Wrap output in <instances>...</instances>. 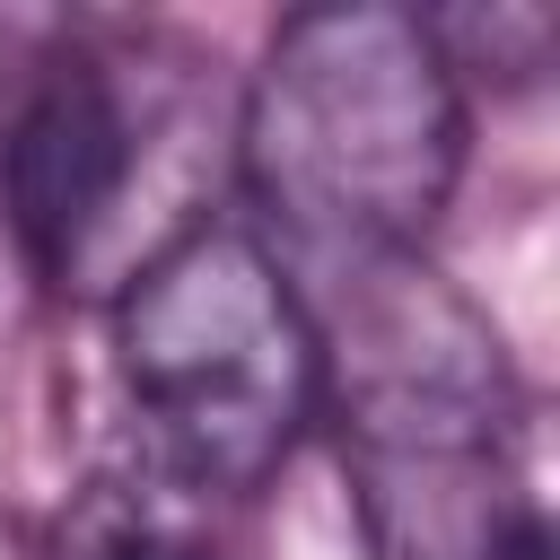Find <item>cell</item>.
<instances>
[{
	"instance_id": "cell-4",
	"label": "cell",
	"mask_w": 560,
	"mask_h": 560,
	"mask_svg": "<svg viewBox=\"0 0 560 560\" xmlns=\"http://www.w3.org/2000/svg\"><path fill=\"white\" fill-rule=\"evenodd\" d=\"M140 158H149V105H131L122 61L96 44L44 52L0 131V210L52 289H70L122 228Z\"/></svg>"
},
{
	"instance_id": "cell-3",
	"label": "cell",
	"mask_w": 560,
	"mask_h": 560,
	"mask_svg": "<svg viewBox=\"0 0 560 560\" xmlns=\"http://www.w3.org/2000/svg\"><path fill=\"white\" fill-rule=\"evenodd\" d=\"M114 376L166 490L254 499L324 420V350L262 228L192 219L114 289Z\"/></svg>"
},
{
	"instance_id": "cell-2",
	"label": "cell",
	"mask_w": 560,
	"mask_h": 560,
	"mask_svg": "<svg viewBox=\"0 0 560 560\" xmlns=\"http://www.w3.org/2000/svg\"><path fill=\"white\" fill-rule=\"evenodd\" d=\"M464 79L411 9H298L245 88V192L324 280L429 245L464 184ZM262 236V245H271Z\"/></svg>"
},
{
	"instance_id": "cell-1",
	"label": "cell",
	"mask_w": 560,
	"mask_h": 560,
	"mask_svg": "<svg viewBox=\"0 0 560 560\" xmlns=\"http://www.w3.org/2000/svg\"><path fill=\"white\" fill-rule=\"evenodd\" d=\"M315 350L376 560H542L516 464V376L464 289L420 254L341 271Z\"/></svg>"
},
{
	"instance_id": "cell-5",
	"label": "cell",
	"mask_w": 560,
	"mask_h": 560,
	"mask_svg": "<svg viewBox=\"0 0 560 560\" xmlns=\"http://www.w3.org/2000/svg\"><path fill=\"white\" fill-rule=\"evenodd\" d=\"M61 560H228V551H210L201 534H184V525H175L166 508H149V499H96V508L70 525Z\"/></svg>"
}]
</instances>
